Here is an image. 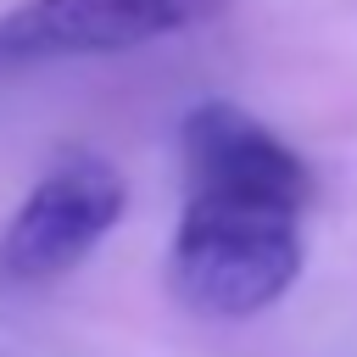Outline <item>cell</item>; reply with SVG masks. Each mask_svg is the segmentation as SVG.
<instances>
[{
	"instance_id": "obj_1",
	"label": "cell",
	"mask_w": 357,
	"mask_h": 357,
	"mask_svg": "<svg viewBox=\"0 0 357 357\" xmlns=\"http://www.w3.org/2000/svg\"><path fill=\"white\" fill-rule=\"evenodd\" d=\"M301 257V218L245 201L184 195L167 251V284L201 318H251L296 284Z\"/></svg>"
},
{
	"instance_id": "obj_2",
	"label": "cell",
	"mask_w": 357,
	"mask_h": 357,
	"mask_svg": "<svg viewBox=\"0 0 357 357\" xmlns=\"http://www.w3.org/2000/svg\"><path fill=\"white\" fill-rule=\"evenodd\" d=\"M128 184L100 151H61L0 229V284L33 290L73 273L123 218Z\"/></svg>"
},
{
	"instance_id": "obj_3",
	"label": "cell",
	"mask_w": 357,
	"mask_h": 357,
	"mask_svg": "<svg viewBox=\"0 0 357 357\" xmlns=\"http://www.w3.org/2000/svg\"><path fill=\"white\" fill-rule=\"evenodd\" d=\"M178 151L190 195L273 206L290 218H301L312 201V167L301 151L234 100H195L178 123Z\"/></svg>"
},
{
	"instance_id": "obj_4",
	"label": "cell",
	"mask_w": 357,
	"mask_h": 357,
	"mask_svg": "<svg viewBox=\"0 0 357 357\" xmlns=\"http://www.w3.org/2000/svg\"><path fill=\"white\" fill-rule=\"evenodd\" d=\"M206 17V0H22L0 17V61L117 56Z\"/></svg>"
}]
</instances>
